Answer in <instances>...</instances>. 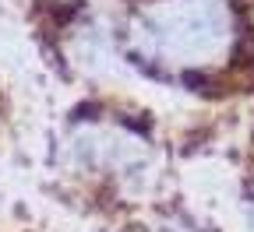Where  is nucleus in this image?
<instances>
[{
    "instance_id": "f257e3e1",
    "label": "nucleus",
    "mask_w": 254,
    "mask_h": 232,
    "mask_svg": "<svg viewBox=\"0 0 254 232\" xmlns=\"http://www.w3.org/2000/svg\"><path fill=\"white\" fill-rule=\"evenodd\" d=\"M39 173L60 208L127 225L152 211L163 148L134 106L106 92H85L50 127Z\"/></svg>"
},
{
    "instance_id": "f03ea898",
    "label": "nucleus",
    "mask_w": 254,
    "mask_h": 232,
    "mask_svg": "<svg viewBox=\"0 0 254 232\" xmlns=\"http://www.w3.org/2000/svg\"><path fill=\"white\" fill-rule=\"evenodd\" d=\"M117 36L127 74L194 85L230 60L237 21L226 0H124Z\"/></svg>"
},
{
    "instance_id": "7ed1b4c3",
    "label": "nucleus",
    "mask_w": 254,
    "mask_h": 232,
    "mask_svg": "<svg viewBox=\"0 0 254 232\" xmlns=\"http://www.w3.org/2000/svg\"><path fill=\"white\" fill-rule=\"evenodd\" d=\"M21 25L46 71L81 92H106L127 74L117 14L92 0H25Z\"/></svg>"
},
{
    "instance_id": "20e7f679",
    "label": "nucleus",
    "mask_w": 254,
    "mask_h": 232,
    "mask_svg": "<svg viewBox=\"0 0 254 232\" xmlns=\"http://www.w3.org/2000/svg\"><path fill=\"white\" fill-rule=\"evenodd\" d=\"M11 127H14V95H11V85L4 81V74H0V155L7 148Z\"/></svg>"
},
{
    "instance_id": "39448f33",
    "label": "nucleus",
    "mask_w": 254,
    "mask_h": 232,
    "mask_svg": "<svg viewBox=\"0 0 254 232\" xmlns=\"http://www.w3.org/2000/svg\"><path fill=\"white\" fill-rule=\"evenodd\" d=\"M0 232H53L39 222H28V218H18V215H7L0 211Z\"/></svg>"
}]
</instances>
